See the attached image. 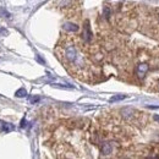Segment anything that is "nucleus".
Instances as JSON below:
<instances>
[{"instance_id":"nucleus-10","label":"nucleus","mask_w":159,"mask_h":159,"mask_svg":"<svg viewBox=\"0 0 159 159\" xmlns=\"http://www.w3.org/2000/svg\"><path fill=\"white\" fill-rule=\"evenodd\" d=\"M38 100H39L38 97H34V98H32V99H31V103H36V102H38Z\"/></svg>"},{"instance_id":"nucleus-11","label":"nucleus","mask_w":159,"mask_h":159,"mask_svg":"<svg viewBox=\"0 0 159 159\" xmlns=\"http://www.w3.org/2000/svg\"><path fill=\"white\" fill-rule=\"evenodd\" d=\"M158 91H159V82H158Z\"/></svg>"},{"instance_id":"nucleus-6","label":"nucleus","mask_w":159,"mask_h":159,"mask_svg":"<svg viewBox=\"0 0 159 159\" xmlns=\"http://www.w3.org/2000/svg\"><path fill=\"white\" fill-rule=\"evenodd\" d=\"M1 129H2V131H4L5 134H9V132H11V131L15 130L14 125L10 124V122H2V124H1Z\"/></svg>"},{"instance_id":"nucleus-5","label":"nucleus","mask_w":159,"mask_h":159,"mask_svg":"<svg viewBox=\"0 0 159 159\" xmlns=\"http://www.w3.org/2000/svg\"><path fill=\"white\" fill-rule=\"evenodd\" d=\"M62 28H64L65 31H67V32H77V31H79V26L75 25V23H71V22L64 23Z\"/></svg>"},{"instance_id":"nucleus-9","label":"nucleus","mask_w":159,"mask_h":159,"mask_svg":"<svg viewBox=\"0 0 159 159\" xmlns=\"http://www.w3.org/2000/svg\"><path fill=\"white\" fill-rule=\"evenodd\" d=\"M104 16H105V19L110 17V9L108 6H104Z\"/></svg>"},{"instance_id":"nucleus-7","label":"nucleus","mask_w":159,"mask_h":159,"mask_svg":"<svg viewBox=\"0 0 159 159\" xmlns=\"http://www.w3.org/2000/svg\"><path fill=\"white\" fill-rule=\"evenodd\" d=\"M126 98V96L125 94H119V96H114V97H111L110 98V102L111 103H114V102H119V100H122Z\"/></svg>"},{"instance_id":"nucleus-2","label":"nucleus","mask_w":159,"mask_h":159,"mask_svg":"<svg viewBox=\"0 0 159 159\" xmlns=\"http://www.w3.org/2000/svg\"><path fill=\"white\" fill-rule=\"evenodd\" d=\"M148 70H149V65H148V64H146V62L139 64V65L136 66V75H137V77H139V80H143L146 77Z\"/></svg>"},{"instance_id":"nucleus-3","label":"nucleus","mask_w":159,"mask_h":159,"mask_svg":"<svg viewBox=\"0 0 159 159\" xmlns=\"http://www.w3.org/2000/svg\"><path fill=\"white\" fill-rule=\"evenodd\" d=\"M82 38H83V40H84L86 43H89V42L92 40V32H91V30H89V23H88V21H86V23H84Z\"/></svg>"},{"instance_id":"nucleus-1","label":"nucleus","mask_w":159,"mask_h":159,"mask_svg":"<svg viewBox=\"0 0 159 159\" xmlns=\"http://www.w3.org/2000/svg\"><path fill=\"white\" fill-rule=\"evenodd\" d=\"M58 54L61 61L65 64V66L76 74L86 70L88 65L86 57L80 52L77 45H75L71 42H66L62 45L60 44L58 48Z\"/></svg>"},{"instance_id":"nucleus-4","label":"nucleus","mask_w":159,"mask_h":159,"mask_svg":"<svg viewBox=\"0 0 159 159\" xmlns=\"http://www.w3.org/2000/svg\"><path fill=\"white\" fill-rule=\"evenodd\" d=\"M100 149H102V153H103V154H105V156H108V154L113 153V146H111V143H110V142H103V144H102Z\"/></svg>"},{"instance_id":"nucleus-8","label":"nucleus","mask_w":159,"mask_h":159,"mask_svg":"<svg viewBox=\"0 0 159 159\" xmlns=\"http://www.w3.org/2000/svg\"><path fill=\"white\" fill-rule=\"evenodd\" d=\"M26 96H27V91H26V89H23V88H21V89H19V91L16 92V97H19V98L26 97Z\"/></svg>"}]
</instances>
